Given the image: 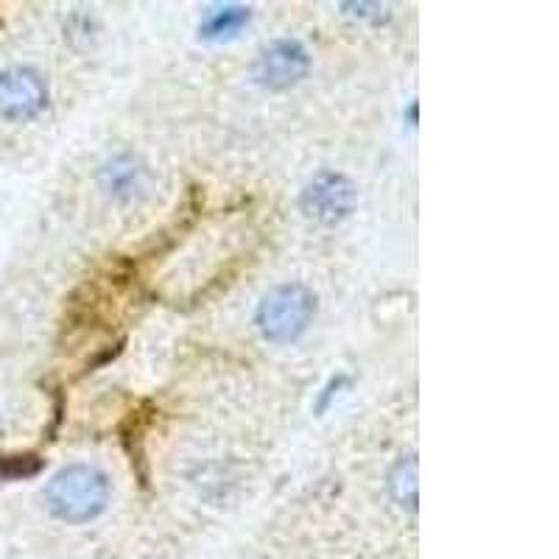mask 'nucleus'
I'll return each instance as SVG.
<instances>
[{
    "label": "nucleus",
    "mask_w": 559,
    "mask_h": 559,
    "mask_svg": "<svg viewBox=\"0 0 559 559\" xmlns=\"http://www.w3.org/2000/svg\"><path fill=\"white\" fill-rule=\"evenodd\" d=\"M43 471V459L32 453H17V456H0V478H28Z\"/></svg>",
    "instance_id": "1a4fd4ad"
},
{
    "label": "nucleus",
    "mask_w": 559,
    "mask_h": 559,
    "mask_svg": "<svg viewBox=\"0 0 559 559\" xmlns=\"http://www.w3.org/2000/svg\"><path fill=\"white\" fill-rule=\"evenodd\" d=\"M112 498V484L93 464H68L48 481L43 501L57 521L82 526L104 515Z\"/></svg>",
    "instance_id": "f257e3e1"
},
{
    "label": "nucleus",
    "mask_w": 559,
    "mask_h": 559,
    "mask_svg": "<svg viewBox=\"0 0 559 559\" xmlns=\"http://www.w3.org/2000/svg\"><path fill=\"white\" fill-rule=\"evenodd\" d=\"M344 14L353 20H369V23H381L389 17L386 7L381 3H344Z\"/></svg>",
    "instance_id": "9d476101"
},
{
    "label": "nucleus",
    "mask_w": 559,
    "mask_h": 559,
    "mask_svg": "<svg viewBox=\"0 0 559 559\" xmlns=\"http://www.w3.org/2000/svg\"><path fill=\"white\" fill-rule=\"evenodd\" d=\"M317 319V294L306 283H280L258 302L254 324L266 342L292 344L306 336Z\"/></svg>",
    "instance_id": "f03ea898"
},
{
    "label": "nucleus",
    "mask_w": 559,
    "mask_h": 559,
    "mask_svg": "<svg viewBox=\"0 0 559 559\" xmlns=\"http://www.w3.org/2000/svg\"><path fill=\"white\" fill-rule=\"evenodd\" d=\"M311 73V53L299 39H274L263 45L252 62L254 84L263 90H292Z\"/></svg>",
    "instance_id": "20e7f679"
},
{
    "label": "nucleus",
    "mask_w": 559,
    "mask_h": 559,
    "mask_svg": "<svg viewBox=\"0 0 559 559\" xmlns=\"http://www.w3.org/2000/svg\"><path fill=\"white\" fill-rule=\"evenodd\" d=\"M48 104V84L34 68L0 70V118L23 123L37 118Z\"/></svg>",
    "instance_id": "39448f33"
},
{
    "label": "nucleus",
    "mask_w": 559,
    "mask_h": 559,
    "mask_svg": "<svg viewBox=\"0 0 559 559\" xmlns=\"http://www.w3.org/2000/svg\"><path fill=\"white\" fill-rule=\"evenodd\" d=\"M102 179V188L109 193L112 199H134L140 191H143V185H146V168L140 163L138 157L132 154H118L102 168L98 174Z\"/></svg>",
    "instance_id": "423d86ee"
},
{
    "label": "nucleus",
    "mask_w": 559,
    "mask_h": 559,
    "mask_svg": "<svg viewBox=\"0 0 559 559\" xmlns=\"http://www.w3.org/2000/svg\"><path fill=\"white\" fill-rule=\"evenodd\" d=\"M249 7H238V3H227V7H213L199 23V37L210 39V43H222V39H233L249 26Z\"/></svg>",
    "instance_id": "0eeeda50"
},
{
    "label": "nucleus",
    "mask_w": 559,
    "mask_h": 559,
    "mask_svg": "<svg viewBox=\"0 0 559 559\" xmlns=\"http://www.w3.org/2000/svg\"><path fill=\"white\" fill-rule=\"evenodd\" d=\"M358 204L356 182L342 171H319L302 185L299 191V210L311 222L336 227L344 218L353 216Z\"/></svg>",
    "instance_id": "7ed1b4c3"
},
{
    "label": "nucleus",
    "mask_w": 559,
    "mask_h": 559,
    "mask_svg": "<svg viewBox=\"0 0 559 559\" xmlns=\"http://www.w3.org/2000/svg\"><path fill=\"white\" fill-rule=\"evenodd\" d=\"M386 481H389V496L394 498V503L406 507L408 512H417L419 484H417V456H414V453H406V456H401L392 464Z\"/></svg>",
    "instance_id": "6e6552de"
}]
</instances>
